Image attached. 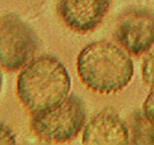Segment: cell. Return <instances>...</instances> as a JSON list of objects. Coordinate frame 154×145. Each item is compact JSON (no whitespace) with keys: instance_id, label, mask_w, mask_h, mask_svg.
I'll return each instance as SVG.
<instances>
[{"instance_id":"obj_1","label":"cell","mask_w":154,"mask_h":145,"mask_svg":"<svg viewBox=\"0 0 154 145\" xmlns=\"http://www.w3.org/2000/svg\"><path fill=\"white\" fill-rule=\"evenodd\" d=\"M71 79L60 59L41 55L25 65L17 77V96L31 113L58 105L69 94Z\"/></svg>"},{"instance_id":"obj_2","label":"cell","mask_w":154,"mask_h":145,"mask_svg":"<svg viewBox=\"0 0 154 145\" xmlns=\"http://www.w3.org/2000/svg\"><path fill=\"white\" fill-rule=\"evenodd\" d=\"M77 72L89 89L100 94H112L130 83L134 76V63L131 56L118 45L96 41L79 52Z\"/></svg>"},{"instance_id":"obj_3","label":"cell","mask_w":154,"mask_h":145,"mask_svg":"<svg viewBox=\"0 0 154 145\" xmlns=\"http://www.w3.org/2000/svg\"><path fill=\"white\" fill-rule=\"evenodd\" d=\"M86 119L85 103L76 94H71L54 108L32 114L31 126L38 137L60 143L77 137Z\"/></svg>"},{"instance_id":"obj_4","label":"cell","mask_w":154,"mask_h":145,"mask_svg":"<svg viewBox=\"0 0 154 145\" xmlns=\"http://www.w3.org/2000/svg\"><path fill=\"white\" fill-rule=\"evenodd\" d=\"M38 47L33 28L16 14L0 18V65L14 72L27 65Z\"/></svg>"},{"instance_id":"obj_5","label":"cell","mask_w":154,"mask_h":145,"mask_svg":"<svg viewBox=\"0 0 154 145\" xmlns=\"http://www.w3.org/2000/svg\"><path fill=\"white\" fill-rule=\"evenodd\" d=\"M114 35L125 50L141 55L154 45V11L144 7H132L119 14Z\"/></svg>"},{"instance_id":"obj_6","label":"cell","mask_w":154,"mask_h":145,"mask_svg":"<svg viewBox=\"0 0 154 145\" xmlns=\"http://www.w3.org/2000/svg\"><path fill=\"white\" fill-rule=\"evenodd\" d=\"M112 0H58L57 13L72 31L85 34L94 30L108 14Z\"/></svg>"},{"instance_id":"obj_7","label":"cell","mask_w":154,"mask_h":145,"mask_svg":"<svg viewBox=\"0 0 154 145\" xmlns=\"http://www.w3.org/2000/svg\"><path fill=\"white\" fill-rule=\"evenodd\" d=\"M130 133L127 125L112 109H104L93 116L84 126V144H128Z\"/></svg>"},{"instance_id":"obj_8","label":"cell","mask_w":154,"mask_h":145,"mask_svg":"<svg viewBox=\"0 0 154 145\" xmlns=\"http://www.w3.org/2000/svg\"><path fill=\"white\" fill-rule=\"evenodd\" d=\"M132 142L135 144H154V124L143 113L136 111L131 118Z\"/></svg>"},{"instance_id":"obj_9","label":"cell","mask_w":154,"mask_h":145,"mask_svg":"<svg viewBox=\"0 0 154 145\" xmlns=\"http://www.w3.org/2000/svg\"><path fill=\"white\" fill-rule=\"evenodd\" d=\"M143 79L146 84L154 87V48L147 53L142 67Z\"/></svg>"},{"instance_id":"obj_10","label":"cell","mask_w":154,"mask_h":145,"mask_svg":"<svg viewBox=\"0 0 154 145\" xmlns=\"http://www.w3.org/2000/svg\"><path fill=\"white\" fill-rule=\"evenodd\" d=\"M143 114L154 124V87L148 93L143 103Z\"/></svg>"},{"instance_id":"obj_11","label":"cell","mask_w":154,"mask_h":145,"mask_svg":"<svg viewBox=\"0 0 154 145\" xmlns=\"http://www.w3.org/2000/svg\"><path fill=\"white\" fill-rule=\"evenodd\" d=\"M16 137L8 126L0 123V144H16Z\"/></svg>"},{"instance_id":"obj_12","label":"cell","mask_w":154,"mask_h":145,"mask_svg":"<svg viewBox=\"0 0 154 145\" xmlns=\"http://www.w3.org/2000/svg\"><path fill=\"white\" fill-rule=\"evenodd\" d=\"M2 83H3V75H2L1 70H0V91H1V88H2Z\"/></svg>"}]
</instances>
